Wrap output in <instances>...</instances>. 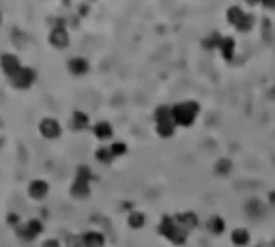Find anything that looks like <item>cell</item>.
<instances>
[{
    "instance_id": "6da1fadb",
    "label": "cell",
    "mask_w": 275,
    "mask_h": 247,
    "mask_svg": "<svg viewBox=\"0 0 275 247\" xmlns=\"http://www.w3.org/2000/svg\"><path fill=\"white\" fill-rule=\"evenodd\" d=\"M198 112H200L198 101H181L177 105H172L174 125H177V127H189V125H194Z\"/></svg>"
},
{
    "instance_id": "7a4b0ae2",
    "label": "cell",
    "mask_w": 275,
    "mask_h": 247,
    "mask_svg": "<svg viewBox=\"0 0 275 247\" xmlns=\"http://www.w3.org/2000/svg\"><path fill=\"white\" fill-rule=\"evenodd\" d=\"M159 234L166 236V239L174 245H183L187 239V232L183 230V228L177 226V222L170 217V215H163L161 217V224H159Z\"/></svg>"
},
{
    "instance_id": "3957f363",
    "label": "cell",
    "mask_w": 275,
    "mask_h": 247,
    "mask_svg": "<svg viewBox=\"0 0 275 247\" xmlns=\"http://www.w3.org/2000/svg\"><path fill=\"white\" fill-rule=\"evenodd\" d=\"M39 131L43 133V138L56 140L60 135V125H58V121H54V118H43L41 125H39Z\"/></svg>"
},
{
    "instance_id": "277c9868",
    "label": "cell",
    "mask_w": 275,
    "mask_h": 247,
    "mask_svg": "<svg viewBox=\"0 0 275 247\" xmlns=\"http://www.w3.org/2000/svg\"><path fill=\"white\" fill-rule=\"evenodd\" d=\"M172 219H174V222H177V226L183 228L185 232H191V230H194V228L198 226V215H196V213H189V211L174 215Z\"/></svg>"
},
{
    "instance_id": "5b68a950",
    "label": "cell",
    "mask_w": 275,
    "mask_h": 247,
    "mask_svg": "<svg viewBox=\"0 0 275 247\" xmlns=\"http://www.w3.org/2000/svg\"><path fill=\"white\" fill-rule=\"evenodd\" d=\"M35 78H37V76H35V71H32V69L22 67V69L17 71L11 80H13V84H15L17 88H28V86L32 84V82H35Z\"/></svg>"
},
{
    "instance_id": "8992f818",
    "label": "cell",
    "mask_w": 275,
    "mask_h": 247,
    "mask_svg": "<svg viewBox=\"0 0 275 247\" xmlns=\"http://www.w3.org/2000/svg\"><path fill=\"white\" fill-rule=\"evenodd\" d=\"M50 43L54 45V48H67L69 45V32L62 28V26H56L52 32H50Z\"/></svg>"
},
{
    "instance_id": "52a82bcc",
    "label": "cell",
    "mask_w": 275,
    "mask_h": 247,
    "mask_svg": "<svg viewBox=\"0 0 275 247\" xmlns=\"http://www.w3.org/2000/svg\"><path fill=\"white\" fill-rule=\"evenodd\" d=\"M28 194H30V198H32V200H43L45 196L50 194V185H48V183H45V181L37 179V181H32V183H30Z\"/></svg>"
},
{
    "instance_id": "ba28073f",
    "label": "cell",
    "mask_w": 275,
    "mask_h": 247,
    "mask_svg": "<svg viewBox=\"0 0 275 247\" xmlns=\"http://www.w3.org/2000/svg\"><path fill=\"white\" fill-rule=\"evenodd\" d=\"M219 54L224 56V60H232L234 58V52H236V43L232 37H222V41H219Z\"/></svg>"
},
{
    "instance_id": "9c48e42d",
    "label": "cell",
    "mask_w": 275,
    "mask_h": 247,
    "mask_svg": "<svg viewBox=\"0 0 275 247\" xmlns=\"http://www.w3.org/2000/svg\"><path fill=\"white\" fill-rule=\"evenodd\" d=\"M93 133H95V138L97 140H112V135H114V129H112V125H110L108 121H99L95 127H93Z\"/></svg>"
},
{
    "instance_id": "30bf717a",
    "label": "cell",
    "mask_w": 275,
    "mask_h": 247,
    "mask_svg": "<svg viewBox=\"0 0 275 247\" xmlns=\"http://www.w3.org/2000/svg\"><path fill=\"white\" fill-rule=\"evenodd\" d=\"M3 69H5V73H7L9 78H13L15 73L22 69L20 58L13 56V54H5V56H3Z\"/></svg>"
},
{
    "instance_id": "8fae6325",
    "label": "cell",
    "mask_w": 275,
    "mask_h": 247,
    "mask_svg": "<svg viewBox=\"0 0 275 247\" xmlns=\"http://www.w3.org/2000/svg\"><path fill=\"white\" fill-rule=\"evenodd\" d=\"M88 194H90V183L80 181V179L73 181V185H71V196L73 198L84 200V198H88Z\"/></svg>"
},
{
    "instance_id": "7c38bea8",
    "label": "cell",
    "mask_w": 275,
    "mask_h": 247,
    "mask_svg": "<svg viewBox=\"0 0 275 247\" xmlns=\"http://www.w3.org/2000/svg\"><path fill=\"white\" fill-rule=\"evenodd\" d=\"M67 67H69V71L73 73V76H84V73L88 71V60L82 58V56H76V58H71L67 62Z\"/></svg>"
},
{
    "instance_id": "4fadbf2b",
    "label": "cell",
    "mask_w": 275,
    "mask_h": 247,
    "mask_svg": "<svg viewBox=\"0 0 275 247\" xmlns=\"http://www.w3.org/2000/svg\"><path fill=\"white\" fill-rule=\"evenodd\" d=\"M69 125H71L73 131H84L88 127V114L86 112H73Z\"/></svg>"
},
{
    "instance_id": "5bb4252c",
    "label": "cell",
    "mask_w": 275,
    "mask_h": 247,
    "mask_svg": "<svg viewBox=\"0 0 275 247\" xmlns=\"http://www.w3.org/2000/svg\"><path fill=\"white\" fill-rule=\"evenodd\" d=\"M106 243V236L101 232H86L84 236H82V245L84 247H104Z\"/></svg>"
},
{
    "instance_id": "9a60e30c",
    "label": "cell",
    "mask_w": 275,
    "mask_h": 247,
    "mask_svg": "<svg viewBox=\"0 0 275 247\" xmlns=\"http://www.w3.org/2000/svg\"><path fill=\"white\" fill-rule=\"evenodd\" d=\"M161 123H174L172 105H159L155 110V125H161Z\"/></svg>"
},
{
    "instance_id": "2e32d148",
    "label": "cell",
    "mask_w": 275,
    "mask_h": 247,
    "mask_svg": "<svg viewBox=\"0 0 275 247\" xmlns=\"http://www.w3.org/2000/svg\"><path fill=\"white\" fill-rule=\"evenodd\" d=\"M226 17H228V22H230L234 28L241 24V20L245 17V11L241 9V5H232V7H228V11H226Z\"/></svg>"
},
{
    "instance_id": "e0dca14e",
    "label": "cell",
    "mask_w": 275,
    "mask_h": 247,
    "mask_svg": "<svg viewBox=\"0 0 275 247\" xmlns=\"http://www.w3.org/2000/svg\"><path fill=\"white\" fill-rule=\"evenodd\" d=\"M207 228H209V232H211V234H224V230H226V222H224V217H222V215H213V217H209Z\"/></svg>"
},
{
    "instance_id": "ac0fdd59",
    "label": "cell",
    "mask_w": 275,
    "mask_h": 247,
    "mask_svg": "<svg viewBox=\"0 0 275 247\" xmlns=\"http://www.w3.org/2000/svg\"><path fill=\"white\" fill-rule=\"evenodd\" d=\"M41 230H43L41 224L37 222V219H32V222H26V224H24V228L20 230V234L24 236V239H35L37 234H41Z\"/></svg>"
},
{
    "instance_id": "d6986e66",
    "label": "cell",
    "mask_w": 275,
    "mask_h": 247,
    "mask_svg": "<svg viewBox=\"0 0 275 247\" xmlns=\"http://www.w3.org/2000/svg\"><path fill=\"white\" fill-rule=\"evenodd\" d=\"M230 239H232V245L245 247L247 243H250V232H247L245 228H234L232 234H230Z\"/></svg>"
},
{
    "instance_id": "ffe728a7",
    "label": "cell",
    "mask_w": 275,
    "mask_h": 247,
    "mask_svg": "<svg viewBox=\"0 0 275 247\" xmlns=\"http://www.w3.org/2000/svg\"><path fill=\"white\" fill-rule=\"evenodd\" d=\"M155 129H157L159 138H172V135L177 133V125L174 123H161V125H155Z\"/></svg>"
},
{
    "instance_id": "44dd1931",
    "label": "cell",
    "mask_w": 275,
    "mask_h": 247,
    "mask_svg": "<svg viewBox=\"0 0 275 247\" xmlns=\"http://www.w3.org/2000/svg\"><path fill=\"white\" fill-rule=\"evenodd\" d=\"M146 224V215L140 213V211H133L129 215V228H133V230H140V228H144Z\"/></svg>"
},
{
    "instance_id": "7402d4cb",
    "label": "cell",
    "mask_w": 275,
    "mask_h": 247,
    "mask_svg": "<svg viewBox=\"0 0 275 247\" xmlns=\"http://www.w3.org/2000/svg\"><path fill=\"white\" fill-rule=\"evenodd\" d=\"M254 24H256V17H254L252 13H245V17L241 20V24L236 26V30H239V32H250V30L254 28Z\"/></svg>"
},
{
    "instance_id": "603a6c76",
    "label": "cell",
    "mask_w": 275,
    "mask_h": 247,
    "mask_svg": "<svg viewBox=\"0 0 275 247\" xmlns=\"http://www.w3.org/2000/svg\"><path fill=\"white\" fill-rule=\"evenodd\" d=\"M245 213L250 217H260L262 215V204L258 202V200H250L247 206H245Z\"/></svg>"
},
{
    "instance_id": "cb8c5ba5",
    "label": "cell",
    "mask_w": 275,
    "mask_h": 247,
    "mask_svg": "<svg viewBox=\"0 0 275 247\" xmlns=\"http://www.w3.org/2000/svg\"><path fill=\"white\" fill-rule=\"evenodd\" d=\"M230 168H232V161L230 159H219L215 163V172L219 177H226V174H230Z\"/></svg>"
},
{
    "instance_id": "d4e9b609",
    "label": "cell",
    "mask_w": 275,
    "mask_h": 247,
    "mask_svg": "<svg viewBox=\"0 0 275 247\" xmlns=\"http://www.w3.org/2000/svg\"><path fill=\"white\" fill-rule=\"evenodd\" d=\"M110 153H112V157H123V155L127 153V144L125 142H112V146H110Z\"/></svg>"
},
{
    "instance_id": "484cf974",
    "label": "cell",
    "mask_w": 275,
    "mask_h": 247,
    "mask_svg": "<svg viewBox=\"0 0 275 247\" xmlns=\"http://www.w3.org/2000/svg\"><path fill=\"white\" fill-rule=\"evenodd\" d=\"M95 157H97V161H101V163H112V153H110V149H97V153H95Z\"/></svg>"
},
{
    "instance_id": "4316f807",
    "label": "cell",
    "mask_w": 275,
    "mask_h": 247,
    "mask_svg": "<svg viewBox=\"0 0 275 247\" xmlns=\"http://www.w3.org/2000/svg\"><path fill=\"white\" fill-rule=\"evenodd\" d=\"M219 41H222V34H219V32H213V34L209 37V39H204V48H207V50L219 48Z\"/></svg>"
},
{
    "instance_id": "83f0119b",
    "label": "cell",
    "mask_w": 275,
    "mask_h": 247,
    "mask_svg": "<svg viewBox=\"0 0 275 247\" xmlns=\"http://www.w3.org/2000/svg\"><path fill=\"white\" fill-rule=\"evenodd\" d=\"M43 247H60V245H58V241H45Z\"/></svg>"
},
{
    "instance_id": "f1b7e54d",
    "label": "cell",
    "mask_w": 275,
    "mask_h": 247,
    "mask_svg": "<svg viewBox=\"0 0 275 247\" xmlns=\"http://www.w3.org/2000/svg\"><path fill=\"white\" fill-rule=\"evenodd\" d=\"M269 200H271V202L275 204V191H271V194H269Z\"/></svg>"
},
{
    "instance_id": "f546056e",
    "label": "cell",
    "mask_w": 275,
    "mask_h": 247,
    "mask_svg": "<svg viewBox=\"0 0 275 247\" xmlns=\"http://www.w3.org/2000/svg\"><path fill=\"white\" fill-rule=\"evenodd\" d=\"M264 7H267V9H275V3H264Z\"/></svg>"
}]
</instances>
